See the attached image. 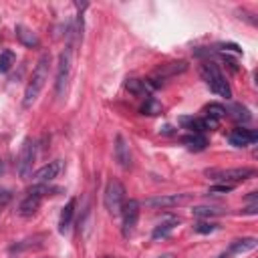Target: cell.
I'll return each mask as SVG.
<instances>
[{"label": "cell", "instance_id": "7", "mask_svg": "<svg viewBox=\"0 0 258 258\" xmlns=\"http://www.w3.org/2000/svg\"><path fill=\"white\" fill-rule=\"evenodd\" d=\"M48 191H50V187H46L44 183L34 185V187L26 194V198L20 202V206H18V214H20L22 218H30V216H34V214H36V210L40 208L42 198H44Z\"/></svg>", "mask_w": 258, "mask_h": 258}, {"label": "cell", "instance_id": "9", "mask_svg": "<svg viewBox=\"0 0 258 258\" xmlns=\"http://www.w3.org/2000/svg\"><path fill=\"white\" fill-rule=\"evenodd\" d=\"M189 200H191V194H165V196H157V198H147L143 204H145V208H151V210H165V208L181 206Z\"/></svg>", "mask_w": 258, "mask_h": 258}, {"label": "cell", "instance_id": "32", "mask_svg": "<svg viewBox=\"0 0 258 258\" xmlns=\"http://www.w3.org/2000/svg\"><path fill=\"white\" fill-rule=\"evenodd\" d=\"M0 173H2V159H0Z\"/></svg>", "mask_w": 258, "mask_h": 258}, {"label": "cell", "instance_id": "2", "mask_svg": "<svg viewBox=\"0 0 258 258\" xmlns=\"http://www.w3.org/2000/svg\"><path fill=\"white\" fill-rule=\"evenodd\" d=\"M200 75H202V79L206 81V85L210 87L212 93H216L218 97H224V99H230L232 97V89H230L226 77L222 75L220 67L214 60H206L200 67Z\"/></svg>", "mask_w": 258, "mask_h": 258}, {"label": "cell", "instance_id": "30", "mask_svg": "<svg viewBox=\"0 0 258 258\" xmlns=\"http://www.w3.org/2000/svg\"><path fill=\"white\" fill-rule=\"evenodd\" d=\"M220 48H224V50H234V52H242V48L238 46V44H220Z\"/></svg>", "mask_w": 258, "mask_h": 258}, {"label": "cell", "instance_id": "29", "mask_svg": "<svg viewBox=\"0 0 258 258\" xmlns=\"http://www.w3.org/2000/svg\"><path fill=\"white\" fill-rule=\"evenodd\" d=\"M10 200H12V191L10 189H0V212L8 206Z\"/></svg>", "mask_w": 258, "mask_h": 258}, {"label": "cell", "instance_id": "21", "mask_svg": "<svg viewBox=\"0 0 258 258\" xmlns=\"http://www.w3.org/2000/svg\"><path fill=\"white\" fill-rule=\"evenodd\" d=\"M179 125L183 129H189L191 133H204L206 131L202 117H187V115H183V117H179Z\"/></svg>", "mask_w": 258, "mask_h": 258}, {"label": "cell", "instance_id": "31", "mask_svg": "<svg viewBox=\"0 0 258 258\" xmlns=\"http://www.w3.org/2000/svg\"><path fill=\"white\" fill-rule=\"evenodd\" d=\"M256 210H258V204H250V206L244 210V214H256Z\"/></svg>", "mask_w": 258, "mask_h": 258}, {"label": "cell", "instance_id": "6", "mask_svg": "<svg viewBox=\"0 0 258 258\" xmlns=\"http://www.w3.org/2000/svg\"><path fill=\"white\" fill-rule=\"evenodd\" d=\"M103 202H105V208H107L109 214H113V216L121 214V208L125 204V187H123V183L119 179H111L107 183Z\"/></svg>", "mask_w": 258, "mask_h": 258}, {"label": "cell", "instance_id": "1", "mask_svg": "<svg viewBox=\"0 0 258 258\" xmlns=\"http://www.w3.org/2000/svg\"><path fill=\"white\" fill-rule=\"evenodd\" d=\"M48 64H50V56H48V54H42V56L38 58L34 71H32V77H30L26 89H24L22 105H24L26 109L32 107V103L38 99L40 91L44 89V85H46V81H48Z\"/></svg>", "mask_w": 258, "mask_h": 258}, {"label": "cell", "instance_id": "20", "mask_svg": "<svg viewBox=\"0 0 258 258\" xmlns=\"http://www.w3.org/2000/svg\"><path fill=\"white\" fill-rule=\"evenodd\" d=\"M226 115H230L234 121H242V123H248V121L252 119L250 111H248L244 105H240V103H234V105H230V107L226 109Z\"/></svg>", "mask_w": 258, "mask_h": 258}, {"label": "cell", "instance_id": "16", "mask_svg": "<svg viewBox=\"0 0 258 258\" xmlns=\"http://www.w3.org/2000/svg\"><path fill=\"white\" fill-rule=\"evenodd\" d=\"M14 32H16V38L24 44V46H28V48H36L38 44H40V40H38V36L28 28V26H22V24H18L16 28H14Z\"/></svg>", "mask_w": 258, "mask_h": 258}, {"label": "cell", "instance_id": "14", "mask_svg": "<svg viewBox=\"0 0 258 258\" xmlns=\"http://www.w3.org/2000/svg\"><path fill=\"white\" fill-rule=\"evenodd\" d=\"M187 71V62L185 60H173V62H165V64H161L157 71H155V75H157V79H167V77H175V75H181V73H185Z\"/></svg>", "mask_w": 258, "mask_h": 258}, {"label": "cell", "instance_id": "28", "mask_svg": "<svg viewBox=\"0 0 258 258\" xmlns=\"http://www.w3.org/2000/svg\"><path fill=\"white\" fill-rule=\"evenodd\" d=\"M232 189H234V185H228V183H216V185L210 187L208 194H230Z\"/></svg>", "mask_w": 258, "mask_h": 258}, {"label": "cell", "instance_id": "5", "mask_svg": "<svg viewBox=\"0 0 258 258\" xmlns=\"http://www.w3.org/2000/svg\"><path fill=\"white\" fill-rule=\"evenodd\" d=\"M34 159H36V143L30 137H26L22 141V147H20V153H18V161H16V169H18V175L22 179H30L32 177Z\"/></svg>", "mask_w": 258, "mask_h": 258}, {"label": "cell", "instance_id": "26", "mask_svg": "<svg viewBox=\"0 0 258 258\" xmlns=\"http://www.w3.org/2000/svg\"><path fill=\"white\" fill-rule=\"evenodd\" d=\"M12 64H14V52L12 50H2L0 52V73H8Z\"/></svg>", "mask_w": 258, "mask_h": 258}, {"label": "cell", "instance_id": "4", "mask_svg": "<svg viewBox=\"0 0 258 258\" xmlns=\"http://www.w3.org/2000/svg\"><path fill=\"white\" fill-rule=\"evenodd\" d=\"M210 179L218 181V183H228V185H234L238 181H244V179H250L256 175V171L252 167H228V169H216V167H210L204 171Z\"/></svg>", "mask_w": 258, "mask_h": 258}, {"label": "cell", "instance_id": "19", "mask_svg": "<svg viewBox=\"0 0 258 258\" xmlns=\"http://www.w3.org/2000/svg\"><path fill=\"white\" fill-rule=\"evenodd\" d=\"M125 89L129 91V93H133V95H137V97H149V87H147V83L145 81H141V79H127L125 81Z\"/></svg>", "mask_w": 258, "mask_h": 258}, {"label": "cell", "instance_id": "10", "mask_svg": "<svg viewBox=\"0 0 258 258\" xmlns=\"http://www.w3.org/2000/svg\"><path fill=\"white\" fill-rule=\"evenodd\" d=\"M60 169H62V163H60V159H54V161H48V163H44L40 169H36L34 173H32V179L34 181H38V183H46V181H52L58 173H60Z\"/></svg>", "mask_w": 258, "mask_h": 258}, {"label": "cell", "instance_id": "24", "mask_svg": "<svg viewBox=\"0 0 258 258\" xmlns=\"http://www.w3.org/2000/svg\"><path fill=\"white\" fill-rule=\"evenodd\" d=\"M42 236H34V238H26V240H22V242H16V244H12L10 248H8V252L10 254H20L22 250H26V248H30V246H38V242L36 240H40Z\"/></svg>", "mask_w": 258, "mask_h": 258}, {"label": "cell", "instance_id": "13", "mask_svg": "<svg viewBox=\"0 0 258 258\" xmlns=\"http://www.w3.org/2000/svg\"><path fill=\"white\" fill-rule=\"evenodd\" d=\"M175 226H179V218H175V216H169V218H165V220H161L155 228H153V232H151V240H161V238H167L173 230H175Z\"/></svg>", "mask_w": 258, "mask_h": 258}, {"label": "cell", "instance_id": "22", "mask_svg": "<svg viewBox=\"0 0 258 258\" xmlns=\"http://www.w3.org/2000/svg\"><path fill=\"white\" fill-rule=\"evenodd\" d=\"M163 111V107H161V103L157 101V99H153V97H147L145 99V103L141 105V109H139V113L141 115H159Z\"/></svg>", "mask_w": 258, "mask_h": 258}, {"label": "cell", "instance_id": "11", "mask_svg": "<svg viewBox=\"0 0 258 258\" xmlns=\"http://www.w3.org/2000/svg\"><path fill=\"white\" fill-rule=\"evenodd\" d=\"M256 139H258L256 131L244 129V127H238V129H234V131L228 135V141H230L234 147H248V145L256 143Z\"/></svg>", "mask_w": 258, "mask_h": 258}, {"label": "cell", "instance_id": "25", "mask_svg": "<svg viewBox=\"0 0 258 258\" xmlns=\"http://www.w3.org/2000/svg\"><path fill=\"white\" fill-rule=\"evenodd\" d=\"M204 111H206L208 117H212V119H216V121H220L222 117H226V107L220 105V103H210V105H206Z\"/></svg>", "mask_w": 258, "mask_h": 258}, {"label": "cell", "instance_id": "18", "mask_svg": "<svg viewBox=\"0 0 258 258\" xmlns=\"http://www.w3.org/2000/svg\"><path fill=\"white\" fill-rule=\"evenodd\" d=\"M181 143L189 149V151H204L208 145V139L202 133H189L185 137H181Z\"/></svg>", "mask_w": 258, "mask_h": 258}, {"label": "cell", "instance_id": "3", "mask_svg": "<svg viewBox=\"0 0 258 258\" xmlns=\"http://www.w3.org/2000/svg\"><path fill=\"white\" fill-rule=\"evenodd\" d=\"M71 71H73V46L67 44V48L60 52L58 64H56L54 93H56L58 99H64V93H67V87H69V79H71Z\"/></svg>", "mask_w": 258, "mask_h": 258}, {"label": "cell", "instance_id": "17", "mask_svg": "<svg viewBox=\"0 0 258 258\" xmlns=\"http://www.w3.org/2000/svg\"><path fill=\"white\" fill-rule=\"evenodd\" d=\"M256 246H258V240L252 238V236H248V238H238V240H234V242L230 244L228 252H230V254H246V252L254 250Z\"/></svg>", "mask_w": 258, "mask_h": 258}, {"label": "cell", "instance_id": "15", "mask_svg": "<svg viewBox=\"0 0 258 258\" xmlns=\"http://www.w3.org/2000/svg\"><path fill=\"white\" fill-rule=\"evenodd\" d=\"M75 208H77V200L71 198V200L64 204V208H62V212H60V218H58V232H60V234H67V232H69L71 222H73V216H75Z\"/></svg>", "mask_w": 258, "mask_h": 258}, {"label": "cell", "instance_id": "8", "mask_svg": "<svg viewBox=\"0 0 258 258\" xmlns=\"http://www.w3.org/2000/svg\"><path fill=\"white\" fill-rule=\"evenodd\" d=\"M121 218H123L121 232L125 238H129L135 232V226L139 220V202L137 200H125V204L121 208Z\"/></svg>", "mask_w": 258, "mask_h": 258}, {"label": "cell", "instance_id": "23", "mask_svg": "<svg viewBox=\"0 0 258 258\" xmlns=\"http://www.w3.org/2000/svg\"><path fill=\"white\" fill-rule=\"evenodd\" d=\"M191 214L196 218H212V216H220L222 210L220 208H214V206H196L191 210Z\"/></svg>", "mask_w": 258, "mask_h": 258}, {"label": "cell", "instance_id": "33", "mask_svg": "<svg viewBox=\"0 0 258 258\" xmlns=\"http://www.w3.org/2000/svg\"><path fill=\"white\" fill-rule=\"evenodd\" d=\"M0 42H2V38H0Z\"/></svg>", "mask_w": 258, "mask_h": 258}, {"label": "cell", "instance_id": "27", "mask_svg": "<svg viewBox=\"0 0 258 258\" xmlns=\"http://www.w3.org/2000/svg\"><path fill=\"white\" fill-rule=\"evenodd\" d=\"M194 230L198 234H210V232L218 230V224H214V222H198V224H194Z\"/></svg>", "mask_w": 258, "mask_h": 258}, {"label": "cell", "instance_id": "12", "mask_svg": "<svg viewBox=\"0 0 258 258\" xmlns=\"http://www.w3.org/2000/svg\"><path fill=\"white\" fill-rule=\"evenodd\" d=\"M115 159H117V163L123 169H129L131 167V151H129V145L123 139V135H117L115 137Z\"/></svg>", "mask_w": 258, "mask_h": 258}]
</instances>
